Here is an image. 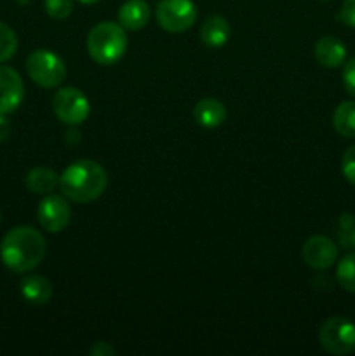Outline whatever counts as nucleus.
<instances>
[{
    "instance_id": "obj_1",
    "label": "nucleus",
    "mask_w": 355,
    "mask_h": 356,
    "mask_svg": "<svg viewBox=\"0 0 355 356\" xmlns=\"http://www.w3.org/2000/svg\"><path fill=\"white\" fill-rule=\"evenodd\" d=\"M47 243L31 226L9 229L0 242V259L13 273H30L44 261Z\"/></svg>"
},
{
    "instance_id": "obj_2",
    "label": "nucleus",
    "mask_w": 355,
    "mask_h": 356,
    "mask_svg": "<svg viewBox=\"0 0 355 356\" xmlns=\"http://www.w3.org/2000/svg\"><path fill=\"white\" fill-rule=\"evenodd\" d=\"M106 186V170L94 160H77L59 176V188L63 195L77 204H90L97 200Z\"/></svg>"
},
{
    "instance_id": "obj_3",
    "label": "nucleus",
    "mask_w": 355,
    "mask_h": 356,
    "mask_svg": "<svg viewBox=\"0 0 355 356\" xmlns=\"http://www.w3.org/2000/svg\"><path fill=\"white\" fill-rule=\"evenodd\" d=\"M127 49V37L120 23L101 21L90 28L87 35V52L90 59L101 66H110L120 61Z\"/></svg>"
},
{
    "instance_id": "obj_4",
    "label": "nucleus",
    "mask_w": 355,
    "mask_h": 356,
    "mask_svg": "<svg viewBox=\"0 0 355 356\" xmlns=\"http://www.w3.org/2000/svg\"><path fill=\"white\" fill-rule=\"evenodd\" d=\"M26 73L37 86L54 89L66 79V65L61 56L49 49H37L26 58Z\"/></svg>"
},
{
    "instance_id": "obj_5",
    "label": "nucleus",
    "mask_w": 355,
    "mask_h": 356,
    "mask_svg": "<svg viewBox=\"0 0 355 356\" xmlns=\"http://www.w3.org/2000/svg\"><path fill=\"white\" fill-rule=\"evenodd\" d=\"M319 343L331 355H350L355 351V323L343 316H331L320 325Z\"/></svg>"
},
{
    "instance_id": "obj_6",
    "label": "nucleus",
    "mask_w": 355,
    "mask_h": 356,
    "mask_svg": "<svg viewBox=\"0 0 355 356\" xmlns=\"http://www.w3.org/2000/svg\"><path fill=\"white\" fill-rule=\"evenodd\" d=\"M159 26L169 33H183L197 21L194 0H159L155 7Z\"/></svg>"
},
{
    "instance_id": "obj_7",
    "label": "nucleus",
    "mask_w": 355,
    "mask_h": 356,
    "mask_svg": "<svg viewBox=\"0 0 355 356\" xmlns=\"http://www.w3.org/2000/svg\"><path fill=\"white\" fill-rule=\"evenodd\" d=\"M52 111L66 125L84 124L90 113V103L77 87H63L52 97Z\"/></svg>"
},
{
    "instance_id": "obj_8",
    "label": "nucleus",
    "mask_w": 355,
    "mask_h": 356,
    "mask_svg": "<svg viewBox=\"0 0 355 356\" xmlns=\"http://www.w3.org/2000/svg\"><path fill=\"white\" fill-rule=\"evenodd\" d=\"M37 219L49 233H61L72 219V207L68 200L59 195L49 193L42 198L37 209Z\"/></svg>"
},
{
    "instance_id": "obj_9",
    "label": "nucleus",
    "mask_w": 355,
    "mask_h": 356,
    "mask_svg": "<svg viewBox=\"0 0 355 356\" xmlns=\"http://www.w3.org/2000/svg\"><path fill=\"white\" fill-rule=\"evenodd\" d=\"M303 261L313 270H327L338 259V247L331 238L322 235L310 236L301 249Z\"/></svg>"
},
{
    "instance_id": "obj_10",
    "label": "nucleus",
    "mask_w": 355,
    "mask_h": 356,
    "mask_svg": "<svg viewBox=\"0 0 355 356\" xmlns=\"http://www.w3.org/2000/svg\"><path fill=\"white\" fill-rule=\"evenodd\" d=\"M24 99V83L10 66H0V113H14Z\"/></svg>"
},
{
    "instance_id": "obj_11",
    "label": "nucleus",
    "mask_w": 355,
    "mask_h": 356,
    "mask_svg": "<svg viewBox=\"0 0 355 356\" xmlns=\"http://www.w3.org/2000/svg\"><path fill=\"white\" fill-rule=\"evenodd\" d=\"M313 52H315V59L324 68H338L347 59V47L340 38L333 37V35L320 37L315 42Z\"/></svg>"
},
{
    "instance_id": "obj_12",
    "label": "nucleus",
    "mask_w": 355,
    "mask_h": 356,
    "mask_svg": "<svg viewBox=\"0 0 355 356\" xmlns=\"http://www.w3.org/2000/svg\"><path fill=\"white\" fill-rule=\"evenodd\" d=\"M226 108L225 104L214 97H205L200 99L194 108V118L200 127L216 129L225 124L226 120Z\"/></svg>"
},
{
    "instance_id": "obj_13",
    "label": "nucleus",
    "mask_w": 355,
    "mask_h": 356,
    "mask_svg": "<svg viewBox=\"0 0 355 356\" xmlns=\"http://www.w3.org/2000/svg\"><path fill=\"white\" fill-rule=\"evenodd\" d=\"M150 21V6L145 0H127L118 9V23L124 30L138 31Z\"/></svg>"
},
{
    "instance_id": "obj_14",
    "label": "nucleus",
    "mask_w": 355,
    "mask_h": 356,
    "mask_svg": "<svg viewBox=\"0 0 355 356\" xmlns=\"http://www.w3.org/2000/svg\"><path fill=\"white\" fill-rule=\"evenodd\" d=\"M21 296L33 306L47 305L52 298V284L42 275H26L19 284Z\"/></svg>"
},
{
    "instance_id": "obj_15",
    "label": "nucleus",
    "mask_w": 355,
    "mask_h": 356,
    "mask_svg": "<svg viewBox=\"0 0 355 356\" xmlns=\"http://www.w3.org/2000/svg\"><path fill=\"white\" fill-rule=\"evenodd\" d=\"M230 35H232V26L226 21V17L219 16V14L209 16L200 26L202 44H205L211 49L223 47L228 42Z\"/></svg>"
},
{
    "instance_id": "obj_16",
    "label": "nucleus",
    "mask_w": 355,
    "mask_h": 356,
    "mask_svg": "<svg viewBox=\"0 0 355 356\" xmlns=\"http://www.w3.org/2000/svg\"><path fill=\"white\" fill-rule=\"evenodd\" d=\"M24 184L35 195H49L59 186V176L49 167H35L24 177Z\"/></svg>"
},
{
    "instance_id": "obj_17",
    "label": "nucleus",
    "mask_w": 355,
    "mask_h": 356,
    "mask_svg": "<svg viewBox=\"0 0 355 356\" xmlns=\"http://www.w3.org/2000/svg\"><path fill=\"white\" fill-rule=\"evenodd\" d=\"M333 127L347 139L355 138V101H343L333 113Z\"/></svg>"
},
{
    "instance_id": "obj_18",
    "label": "nucleus",
    "mask_w": 355,
    "mask_h": 356,
    "mask_svg": "<svg viewBox=\"0 0 355 356\" xmlns=\"http://www.w3.org/2000/svg\"><path fill=\"white\" fill-rule=\"evenodd\" d=\"M336 280L345 291L355 294V252L347 254L343 259L338 263Z\"/></svg>"
},
{
    "instance_id": "obj_19",
    "label": "nucleus",
    "mask_w": 355,
    "mask_h": 356,
    "mask_svg": "<svg viewBox=\"0 0 355 356\" xmlns=\"http://www.w3.org/2000/svg\"><path fill=\"white\" fill-rule=\"evenodd\" d=\"M17 35L9 24L0 21V63H6L16 54Z\"/></svg>"
},
{
    "instance_id": "obj_20",
    "label": "nucleus",
    "mask_w": 355,
    "mask_h": 356,
    "mask_svg": "<svg viewBox=\"0 0 355 356\" xmlns=\"http://www.w3.org/2000/svg\"><path fill=\"white\" fill-rule=\"evenodd\" d=\"M44 7L49 17L61 21L73 13V0H45Z\"/></svg>"
},
{
    "instance_id": "obj_21",
    "label": "nucleus",
    "mask_w": 355,
    "mask_h": 356,
    "mask_svg": "<svg viewBox=\"0 0 355 356\" xmlns=\"http://www.w3.org/2000/svg\"><path fill=\"white\" fill-rule=\"evenodd\" d=\"M341 172L345 179L355 186V145H352L341 156Z\"/></svg>"
},
{
    "instance_id": "obj_22",
    "label": "nucleus",
    "mask_w": 355,
    "mask_h": 356,
    "mask_svg": "<svg viewBox=\"0 0 355 356\" xmlns=\"http://www.w3.org/2000/svg\"><path fill=\"white\" fill-rule=\"evenodd\" d=\"M343 86H345V90H347L352 97H355V58L350 59V61L345 65Z\"/></svg>"
},
{
    "instance_id": "obj_23",
    "label": "nucleus",
    "mask_w": 355,
    "mask_h": 356,
    "mask_svg": "<svg viewBox=\"0 0 355 356\" xmlns=\"http://www.w3.org/2000/svg\"><path fill=\"white\" fill-rule=\"evenodd\" d=\"M340 19L347 26L355 28V0H343L340 9Z\"/></svg>"
},
{
    "instance_id": "obj_24",
    "label": "nucleus",
    "mask_w": 355,
    "mask_h": 356,
    "mask_svg": "<svg viewBox=\"0 0 355 356\" xmlns=\"http://www.w3.org/2000/svg\"><path fill=\"white\" fill-rule=\"evenodd\" d=\"M90 356H115L117 355V350L111 346L110 343H104V341H97L93 346L89 348Z\"/></svg>"
},
{
    "instance_id": "obj_25",
    "label": "nucleus",
    "mask_w": 355,
    "mask_h": 356,
    "mask_svg": "<svg viewBox=\"0 0 355 356\" xmlns=\"http://www.w3.org/2000/svg\"><path fill=\"white\" fill-rule=\"evenodd\" d=\"M340 242L341 245L347 247V249L355 250V226L347 233H340Z\"/></svg>"
},
{
    "instance_id": "obj_26",
    "label": "nucleus",
    "mask_w": 355,
    "mask_h": 356,
    "mask_svg": "<svg viewBox=\"0 0 355 356\" xmlns=\"http://www.w3.org/2000/svg\"><path fill=\"white\" fill-rule=\"evenodd\" d=\"M10 134V122L3 113H0V143L6 141Z\"/></svg>"
},
{
    "instance_id": "obj_27",
    "label": "nucleus",
    "mask_w": 355,
    "mask_h": 356,
    "mask_svg": "<svg viewBox=\"0 0 355 356\" xmlns=\"http://www.w3.org/2000/svg\"><path fill=\"white\" fill-rule=\"evenodd\" d=\"M77 2L84 3V6H93V3H97V2H101V0H77Z\"/></svg>"
},
{
    "instance_id": "obj_28",
    "label": "nucleus",
    "mask_w": 355,
    "mask_h": 356,
    "mask_svg": "<svg viewBox=\"0 0 355 356\" xmlns=\"http://www.w3.org/2000/svg\"><path fill=\"white\" fill-rule=\"evenodd\" d=\"M17 2H19V3H28V2H30V0H17Z\"/></svg>"
},
{
    "instance_id": "obj_29",
    "label": "nucleus",
    "mask_w": 355,
    "mask_h": 356,
    "mask_svg": "<svg viewBox=\"0 0 355 356\" xmlns=\"http://www.w3.org/2000/svg\"><path fill=\"white\" fill-rule=\"evenodd\" d=\"M322 2H329V0H322Z\"/></svg>"
}]
</instances>
